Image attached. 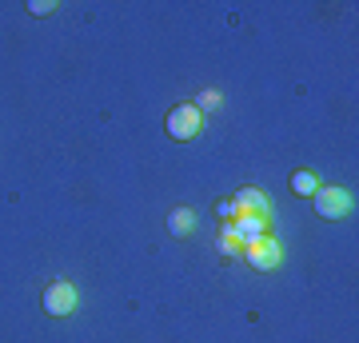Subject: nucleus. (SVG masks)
Returning <instances> with one entry per match:
<instances>
[{"instance_id": "nucleus-6", "label": "nucleus", "mask_w": 359, "mask_h": 343, "mask_svg": "<svg viewBox=\"0 0 359 343\" xmlns=\"http://www.w3.org/2000/svg\"><path fill=\"white\" fill-rule=\"evenodd\" d=\"M228 228H231V236H236L240 243H252V240H259V236H268V220L236 216V220H228Z\"/></svg>"}, {"instance_id": "nucleus-5", "label": "nucleus", "mask_w": 359, "mask_h": 343, "mask_svg": "<svg viewBox=\"0 0 359 343\" xmlns=\"http://www.w3.org/2000/svg\"><path fill=\"white\" fill-rule=\"evenodd\" d=\"M231 208H236V216L271 220V200L259 188H240V191H236V200H231Z\"/></svg>"}, {"instance_id": "nucleus-11", "label": "nucleus", "mask_w": 359, "mask_h": 343, "mask_svg": "<svg viewBox=\"0 0 359 343\" xmlns=\"http://www.w3.org/2000/svg\"><path fill=\"white\" fill-rule=\"evenodd\" d=\"M52 8H56L52 0H32V4H28V13H32V16H48Z\"/></svg>"}, {"instance_id": "nucleus-10", "label": "nucleus", "mask_w": 359, "mask_h": 343, "mask_svg": "<svg viewBox=\"0 0 359 343\" xmlns=\"http://www.w3.org/2000/svg\"><path fill=\"white\" fill-rule=\"evenodd\" d=\"M200 112H212V108H219V92L216 88H208V92H200V104H196Z\"/></svg>"}, {"instance_id": "nucleus-7", "label": "nucleus", "mask_w": 359, "mask_h": 343, "mask_svg": "<svg viewBox=\"0 0 359 343\" xmlns=\"http://www.w3.org/2000/svg\"><path fill=\"white\" fill-rule=\"evenodd\" d=\"M168 228H172V236H180V240H184V236H192V231H196V212H192V208H176V212L168 216Z\"/></svg>"}, {"instance_id": "nucleus-3", "label": "nucleus", "mask_w": 359, "mask_h": 343, "mask_svg": "<svg viewBox=\"0 0 359 343\" xmlns=\"http://www.w3.org/2000/svg\"><path fill=\"white\" fill-rule=\"evenodd\" d=\"M244 260H248L252 267H259V271H271V267H280L283 248H280V240L268 231V236H259V240L244 243Z\"/></svg>"}, {"instance_id": "nucleus-9", "label": "nucleus", "mask_w": 359, "mask_h": 343, "mask_svg": "<svg viewBox=\"0 0 359 343\" xmlns=\"http://www.w3.org/2000/svg\"><path fill=\"white\" fill-rule=\"evenodd\" d=\"M219 252H224V255H244V243L231 236L228 224H224V231H219Z\"/></svg>"}, {"instance_id": "nucleus-2", "label": "nucleus", "mask_w": 359, "mask_h": 343, "mask_svg": "<svg viewBox=\"0 0 359 343\" xmlns=\"http://www.w3.org/2000/svg\"><path fill=\"white\" fill-rule=\"evenodd\" d=\"M204 132V112L196 104H176L168 112V136L172 140H196Z\"/></svg>"}, {"instance_id": "nucleus-12", "label": "nucleus", "mask_w": 359, "mask_h": 343, "mask_svg": "<svg viewBox=\"0 0 359 343\" xmlns=\"http://www.w3.org/2000/svg\"><path fill=\"white\" fill-rule=\"evenodd\" d=\"M216 212H219V220L228 224V220H236V208H231V200L228 203H216Z\"/></svg>"}, {"instance_id": "nucleus-4", "label": "nucleus", "mask_w": 359, "mask_h": 343, "mask_svg": "<svg viewBox=\"0 0 359 343\" xmlns=\"http://www.w3.org/2000/svg\"><path fill=\"white\" fill-rule=\"evenodd\" d=\"M76 304H80V295H76V288H72V280L48 283V292H44V311H48V316L65 319V316L76 311Z\"/></svg>"}, {"instance_id": "nucleus-8", "label": "nucleus", "mask_w": 359, "mask_h": 343, "mask_svg": "<svg viewBox=\"0 0 359 343\" xmlns=\"http://www.w3.org/2000/svg\"><path fill=\"white\" fill-rule=\"evenodd\" d=\"M292 188L299 191V196H316V188H320V180L311 176V172H295V176H292Z\"/></svg>"}, {"instance_id": "nucleus-1", "label": "nucleus", "mask_w": 359, "mask_h": 343, "mask_svg": "<svg viewBox=\"0 0 359 343\" xmlns=\"http://www.w3.org/2000/svg\"><path fill=\"white\" fill-rule=\"evenodd\" d=\"M316 212H320L323 220H344L355 212V196L344 188V184H323V188H316Z\"/></svg>"}]
</instances>
